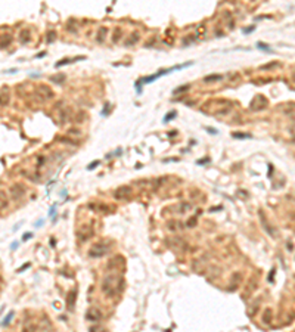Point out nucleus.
Returning <instances> with one entry per match:
<instances>
[{"mask_svg": "<svg viewBox=\"0 0 295 332\" xmlns=\"http://www.w3.org/2000/svg\"><path fill=\"white\" fill-rule=\"evenodd\" d=\"M102 317V313L96 309V307H92L89 311H87V319L90 320V322H96V320H99Z\"/></svg>", "mask_w": 295, "mask_h": 332, "instance_id": "obj_1", "label": "nucleus"}, {"mask_svg": "<svg viewBox=\"0 0 295 332\" xmlns=\"http://www.w3.org/2000/svg\"><path fill=\"white\" fill-rule=\"evenodd\" d=\"M11 192H12V196H13L15 199H19V198H22V195L25 194V189L19 185V190H16V186H13V188L11 189Z\"/></svg>", "mask_w": 295, "mask_h": 332, "instance_id": "obj_2", "label": "nucleus"}, {"mask_svg": "<svg viewBox=\"0 0 295 332\" xmlns=\"http://www.w3.org/2000/svg\"><path fill=\"white\" fill-rule=\"evenodd\" d=\"M11 41H12V37L9 36V34H3V36L0 37V47H6V46H9V45H11Z\"/></svg>", "mask_w": 295, "mask_h": 332, "instance_id": "obj_3", "label": "nucleus"}, {"mask_svg": "<svg viewBox=\"0 0 295 332\" xmlns=\"http://www.w3.org/2000/svg\"><path fill=\"white\" fill-rule=\"evenodd\" d=\"M86 59L84 56H78V58H72V59H64V61H59V62L56 64V67H62V65H66V64H71L74 62V61H83Z\"/></svg>", "mask_w": 295, "mask_h": 332, "instance_id": "obj_4", "label": "nucleus"}, {"mask_svg": "<svg viewBox=\"0 0 295 332\" xmlns=\"http://www.w3.org/2000/svg\"><path fill=\"white\" fill-rule=\"evenodd\" d=\"M9 103V94L7 93H0V106H6Z\"/></svg>", "mask_w": 295, "mask_h": 332, "instance_id": "obj_5", "label": "nucleus"}, {"mask_svg": "<svg viewBox=\"0 0 295 332\" xmlns=\"http://www.w3.org/2000/svg\"><path fill=\"white\" fill-rule=\"evenodd\" d=\"M219 80H221V75H219V74H213V75H208V77H205V78H204V81H205V83L219 81Z\"/></svg>", "mask_w": 295, "mask_h": 332, "instance_id": "obj_6", "label": "nucleus"}, {"mask_svg": "<svg viewBox=\"0 0 295 332\" xmlns=\"http://www.w3.org/2000/svg\"><path fill=\"white\" fill-rule=\"evenodd\" d=\"M108 33V28H105V27H102L100 30H99V37H98V41H103V40H105V34Z\"/></svg>", "mask_w": 295, "mask_h": 332, "instance_id": "obj_7", "label": "nucleus"}, {"mask_svg": "<svg viewBox=\"0 0 295 332\" xmlns=\"http://www.w3.org/2000/svg\"><path fill=\"white\" fill-rule=\"evenodd\" d=\"M12 317H13V311H9L7 313V316L5 317V320L2 322V326H7L11 323V320H12Z\"/></svg>", "mask_w": 295, "mask_h": 332, "instance_id": "obj_8", "label": "nucleus"}, {"mask_svg": "<svg viewBox=\"0 0 295 332\" xmlns=\"http://www.w3.org/2000/svg\"><path fill=\"white\" fill-rule=\"evenodd\" d=\"M50 80L52 81H55V83H58V84H60L64 80H65V75L64 74H60V75H55V77H50Z\"/></svg>", "mask_w": 295, "mask_h": 332, "instance_id": "obj_9", "label": "nucleus"}, {"mask_svg": "<svg viewBox=\"0 0 295 332\" xmlns=\"http://www.w3.org/2000/svg\"><path fill=\"white\" fill-rule=\"evenodd\" d=\"M176 115H177V112H176V111H171V112H168V114L165 115V120H164V121H165V123H168V121L173 120V117H176Z\"/></svg>", "mask_w": 295, "mask_h": 332, "instance_id": "obj_10", "label": "nucleus"}, {"mask_svg": "<svg viewBox=\"0 0 295 332\" xmlns=\"http://www.w3.org/2000/svg\"><path fill=\"white\" fill-rule=\"evenodd\" d=\"M258 49H261V50H266V52H272V49L270 47H268L267 45H264V43H258Z\"/></svg>", "mask_w": 295, "mask_h": 332, "instance_id": "obj_11", "label": "nucleus"}, {"mask_svg": "<svg viewBox=\"0 0 295 332\" xmlns=\"http://www.w3.org/2000/svg\"><path fill=\"white\" fill-rule=\"evenodd\" d=\"M233 137H238V139H248V137H251L249 134H244V133H235L233 134Z\"/></svg>", "mask_w": 295, "mask_h": 332, "instance_id": "obj_12", "label": "nucleus"}, {"mask_svg": "<svg viewBox=\"0 0 295 332\" xmlns=\"http://www.w3.org/2000/svg\"><path fill=\"white\" fill-rule=\"evenodd\" d=\"M120 34H121V30L120 28H115V34H114V43H117L120 40Z\"/></svg>", "mask_w": 295, "mask_h": 332, "instance_id": "obj_13", "label": "nucleus"}, {"mask_svg": "<svg viewBox=\"0 0 295 332\" xmlns=\"http://www.w3.org/2000/svg\"><path fill=\"white\" fill-rule=\"evenodd\" d=\"M187 89H189V86H180V87H177V89L174 90V93L177 94L179 92H185V90H187Z\"/></svg>", "mask_w": 295, "mask_h": 332, "instance_id": "obj_14", "label": "nucleus"}, {"mask_svg": "<svg viewBox=\"0 0 295 332\" xmlns=\"http://www.w3.org/2000/svg\"><path fill=\"white\" fill-rule=\"evenodd\" d=\"M27 34H28V31H22V33H21V36H22V37H21V41H22V43H27V41H28V37H25Z\"/></svg>", "mask_w": 295, "mask_h": 332, "instance_id": "obj_15", "label": "nucleus"}, {"mask_svg": "<svg viewBox=\"0 0 295 332\" xmlns=\"http://www.w3.org/2000/svg\"><path fill=\"white\" fill-rule=\"evenodd\" d=\"M98 164H99V161H93V162L89 165V167H87V170H94V168L98 167Z\"/></svg>", "mask_w": 295, "mask_h": 332, "instance_id": "obj_16", "label": "nucleus"}, {"mask_svg": "<svg viewBox=\"0 0 295 332\" xmlns=\"http://www.w3.org/2000/svg\"><path fill=\"white\" fill-rule=\"evenodd\" d=\"M33 236V233H30V232H27V233H24V238H22V241H28L30 238Z\"/></svg>", "mask_w": 295, "mask_h": 332, "instance_id": "obj_17", "label": "nucleus"}, {"mask_svg": "<svg viewBox=\"0 0 295 332\" xmlns=\"http://www.w3.org/2000/svg\"><path fill=\"white\" fill-rule=\"evenodd\" d=\"M19 244H18V241H15V242H12V245H11V248L12 249H16V247H18Z\"/></svg>", "mask_w": 295, "mask_h": 332, "instance_id": "obj_18", "label": "nucleus"}, {"mask_svg": "<svg viewBox=\"0 0 295 332\" xmlns=\"http://www.w3.org/2000/svg\"><path fill=\"white\" fill-rule=\"evenodd\" d=\"M27 267H30V263H25V264H24V266L18 270V272H22V270H24V269H27Z\"/></svg>", "mask_w": 295, "mask_h": 332, "instance_id": "obj_19", "label": "nucleus"}, {"mask_svg": "<svg viewBox=\"0 0 295 332\" xmlns=\"http://www.w3.org/2000/svg\"><path fill=\"white\" fill-rule=\"evenodd\" d=\"M207 130H208V132H210V133H213V134L215 133V132H214V128H211V127H210V128H207Z\"/></svg>", "mask_w": 295, "mask_h": 332, "instance_id": "obj_20", "label": "nucleus"}]
</instances>
